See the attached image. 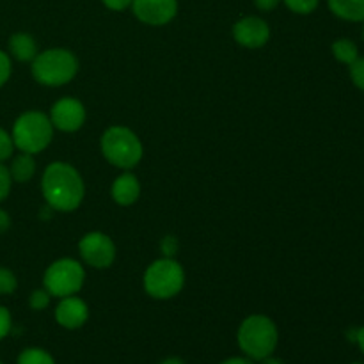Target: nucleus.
I'll return each instance as SVG.
<instances>
[{
	"mask_svg": "<svg viewBox=\"0 0 364 364\" xmlns=\"http://www.w3.org/2000/svg\"><path fill=\"white\" fill-rule=\"evenodd\" d=\"M11 180H13V178H11L9 169L0 164V201H4V199L7 198V194H9Z\"/></svg>",
	"mask_w": 364,
	"mask_h": 364,
	"instance_id": "24",
	"label": "nucleus"
},
{
	"mask_svg": "<svg viewBox=\"0 0 364 364\" xmlns=\"http://www.w3.org/2000/svg\"><path fill=\"white\" fill-rule=\"evenodd\" d=\"M0 364H2V363H0Z\"/></svg>",
	"mask_w": 364,
	"mask_h": 364,
	"instance_id": "37",
	"label": "nucleus"
},
{
	"mask_svg": "<svg viewBox=\"0 0 364 364\" xmlns=\"http://www.w3.org/2000/svg\"><path fill=\"white\" fill-rule=\"evenodd\" d=\"M277 340H279V334H277L276 323L263 315L249 316L238 329V345L242 352L249 359H256V361L272 355L277 347Z\"/></svg>",
	"mask_w": 364,
	"mask_h": 364,
	"instance_id": "2",
	"label": "nucleus"
},
{
	"mask_svg": "<svg viewBox=\"0 0 364 364\" xmlns=\"http://www.w3.org/2000/svg\"><path fill=\"white\" fill-rule=\"evenodd\" d=\"M85 272L78 262L71 258L52 263L45 272V288L53 297H70L82 288Z\"/></svg>",
	"mask_w": 364,
	"mask_h": 364,
	"instance_id": "7",
	"label": "nucleus"
},
{
	"mask_svg": "<svg viewBox=\"0 0 364 364\" xmlns=\"http://www.w3.org/2000/svg\"><path fill=\"white\" fill-rule=\"evenodd\" d=\"M16 277L11 270L0 269V295L13 294L16 290Z\"/></svg>",
	"mask_w": 364,
	"mask_h": 364,
	"instance_id": "20",
	"label": "nucleus"
},
{
	"mask_svg": "<svg viewBox=\"0 0 364 364\" xmlns=\"http://www.w3.org/2000/svg\"><path fill=\"white\" fill-rule=\"evenodd\" d=\"M262 364H284L283 361H281V359H276V358H265V359H262Z\"/></svg>",
	"mask_w": 364,
	"mask_h": 364,
	"instance_id": "33",
	"label": "nucleus"
},
{
	"mask_svg": "<svg viewBox=\"0 0 364 364\" xmlns=\"http://www.w3.org/2000/svg\"><path fill=\"white\" fill-rule=\"evenodd\" d=\"M41 187L48 206L57 212L77 210L85 194L80 174L75 167L64 162H53L46 167Z\"/></svg>",
	"mask_w": 364,
	"mask_h": 364,
	"instance_id": "1",
	"label": "nucleus"
},
{
	"mask_svg": "<svg viewBox=\"0 0 364 364\" xmlns=\"http://www.w3.org/2000/svg\"><path fill=\"white\" fill-rule=\"evenodd\" d=\"M220 364H252V361L251 359H245V358H230Z\"/></svg>",
	"mask_w": 364,
	"mask_h": 364,
	"instance_id": "31",
	"label": "nucleus"
},
{
	"mask_svg": "<svg viewBox=\"0 0 364 364\" xmlns=\"http://www.w3.org/2000/svg\"><path fill=\"white\" fill-rule=\"evenodd\" d=\"M80 255L87 265L95 267V269H107L112 265L114 258H116V245L110 240L107 235L98 233H89L78 244Z\"/></svg>",
	"mask_w": 364,
	"mask_h": 364,
	"instance_id": "8",
	"label": "nucleus"
},
{
	"mask_svg": "<svg viewBox=\"0 0 364 364\" xmlns=\"http://www.w3.org/2000/svg\"><path fill=\"white\" fill-rule=\"evenodd\" d=\"M50 121L63 132H77L85 121V109L78 100L63 98L52 107Z\"/></svg>",
	"mask_w": 364,
	"mask_h": 364,
	"instance_id": "10",
	"label": "nucleus"
},
{
	"mask_svg": "<svg viewBox=\"0 0 364 364\" xmlns=\"http://www.w3.org/2000/svg\"><path fill=\"white\" fill-rule=\"evenodd\" d=\"M53 135V124L43 112H25L13 127V142L21 153L43 151L50 144Z\"/></svg>",
	"mask_w": 364,
	"mask_h": 364,
	"instance_id": "4",
	"label": "nucleus"
},
{
	"mask_svg": "<svg viewBox=\"0 0 364 364\" xmlns=\"http://www.w3.org/2000/svg\"><path fill=\"white\" fill-rule=\"evenodd\" d=\"M355 343L359 345V348H361L363 354H364V327L358 329V333H355Z\"/></svg>",
	"mask_w": 364,
	"mask_h": 364,
	"instance_id": "32",
	"label": "nucleus"
},
{
	"mask_svg": "<svg viewBox=\"0 0 364 364\" xmlns=\"http://www.w3.org/2000/svg\"><path fill=\"white\" fill-rule=\"evenodd\" d=\"M255 2H256V7H258V9L272 11L279 6L281 0H255Z\"/></svg>",
	"mask_w": 364,
	"mask_h": 364,
	"instance_id": "29",
	"label": "nucleus"
},
{
	"mask_svg": "<svg viewBox=\"0 0 364 364\" xmlns=\"http://www.w3.org/2000/svg\"><path fill=\"white\" fill-rule=\"evenodd\" d=\"M141 194V185H139L137 178L130 173H124L114 181L112 185V198L117 205L130 206L134 205Z\"/></svg>",
	"mask_w": 364,
	"mask_h": 364,
	"instance_id": "13",
	"label": "nucleus"
},
{
	"mask_svg": "<svg viewBox=\"0 0 364 364\" xmlns=\"http://www.w3.org/2000/svg\"><path fill=\"white\" fill-rule=\"evenodd\" d=\"M9 331H11V315L6 308L0 306V340H4V338L7 336Z\"/></svg>",
	"mask_w": 364,
	"mask_h": 364,
	"instance_id": "27",
	"label": "nucleus"
},
{
	"mask_svg": "<svg viewBox=\"0 0 364 364\" xmlns=\"http://www.w3.org/2000/svg\"><path fill=\"white\" fill-rule=\"evenodd\" d=\"M18 364H55L52 355L41 348H27L18 358Z\"/></svg>",
	"mask_w": 364,
	"mask_h": 364,
	"instance_id": "18",
	"label": "nucleus"
},
{
	"mask_svg": "<svg viewBox=\"0 0 364 364\" xmlns=\"http://www.w3.org/2000/svg\"><path fill=\"white\" fill-rule=\"evenodd\" d=\"M363 36H364V27H363Z\"/></svg>",
	"mask_w": 364,
	"mask_h": 364,
	"instance_id": "35",
	"label": "nucleus"
},
{
	"mask_svg": "<svg viewBox=\"0 0 364 364\" xmlns=\"http://www.w3.org/2000/svg\"><path fill=\"white\" fill-rule=\"evenodd\" d=\"M160 364H183V361H181V359H178V358H169V359H164V361Z\"/></svg>",
	"mask_w": 364,
	"mask_h": 364,
	"instance_id": "34",
	"label": "nucleus"
},
{
	"mask_svg": "<svg viewBox=\"0 0 364 364\" xmlns=\"http://www.w3.org/2000/svg\"><path fill=\"white\" fill-rule=\"evenodd\" d=\"M11 75V60L7 57V53L0 52V87L7 82Z\"/></svg>",
	"mask_w": 364,
	"mask_h": 364,
	"instance_id": "26",
	"label": "nucleus"
},
{
	"mask_svg": "<svg viewBox=\"0 0 364 364\" xmlns=\"http://www.w3.org/2000/svg\"><path fill=\"white\" fill-rule=\"evenodd\" d=\"M9 226H11L9 215H7L4 210H0V233H4V231L9 230Z\"/></svg>",
	"mask_w": 364,
	"mask_h": 364,
	"instance_id": "30",
	"label": "nucleus"
},
{
	"mask_svg": "<svg viewBox=\"0 0 364 364\" xmlns=\"http://www.w3.org/2000/svg\"><path fill=\"white\" fill-rule=\"evenodd\" d=\"M103 4L112 11H123L128 6H132V0H103Z\"/></svg>",
	"mask_w": 364,
	"mask_h": 364,
	"instance_id": "28",
	"label": "nucleus"
},
{
	"mask_svg": "<svg viewBox=\"0 0 364 364\" xmlns=\"http://www.w3.org/2000/svg\"><path fill=\"white\" fill-rule=\"evenodd\" d=\"M355 364H361V363H355Z\"/></svg>",
	"mask_w": 364,
	"mask_h": 364,
	"instance_id": "36",
	"label": "nucleus"
},
{
	"mask_svg": "<svg viewBox=\"0 0 364 364\" xmlns=\"http://www.w3.org/2000/svg\"><path fill=\"white\" fill-rule=\"evenodd\" d=\"M13 148H14L13 137H11L6 130L0 128V162L9 159L11 153H13Z\"/></svg>",
	"mask_w": 364,
	"mask_h": 364,
	"instance_id": "23",
	"label": "nucleus"
},
{
	"mask_svg": "<svg viewBox=\"0 0 364 364\" xmlns=\"http://www.w3.org/2000/svg\"><path fill=\"white\" fill-rule=\"evenodd\" d=\"M102 151L110 164L121 169H132L142 159L141 141L124 127H112L103 134Z\"/></svg>",
	"mask_w": 364,
	"mask_h": 364,
	"instance_id": "5",
	"label": "nucleus"
},
{
	"mask_svg": "<svg viewBox=\"0 0 364 364\" xmlns=\"http://www.w3.org/2000/svg\"><path fill=\"white\" fill-rule=\"evenodd\" d=\"M320 0H284L288 9L297 14H309L318 7Z\"/></svg>",
	"mask_w": 364,
	"mask_h": 364,
	"instance_id": "19",
	"label": "nucleus"
},
{
	"mask_svg": "<svg viewBox=\"0 0 364 364\" xmlns=\"http://www.w3.org/2000/svg\"><path fill=\"white\" fill-rule=\"evenodd\" d=\"M11 178L18 183H25V181L31 180L36 173V162L32 159L31 153H21L16 159L13 160V166L9 169Z\"/></svg>",
	"mask_w": 364,
	"mask_h": 364,
	"instance_id": "16",
	"label": "nucleus"
},
{
	"mask_svg": "<svg viewBox=\"0 0 364 364\" xmlns=\"http://www.w3.org/2000/svg\"><path fill=\"white\" fill-rule=\"evenodd\" d=\"M233 36L237 43L247 48H259L270 38V28L267 21L258 16H247L237 21L233 27Z\"/></svg>",
	"mask_w": 364,
	"mask_h": 364,
	"instance_id": "11",
	"label": "nucleus"
},
{
	"mask_svg": "<svg viewBox=\"0 0 364 364\" xmlns=\"http://www.w3.org/2000/svg\"><path fill=\"white\" fill-rule=\"evenodd\" d=\"M89 309L82 299L78 297H64L63 302L55 309V320L59 326L66 329H78L87 322Z\"/></svg>",
	"mask_w": 364,
	"mask_h": 364,
	"instance_id": "12",
	"label": "nucleus"
},
{
	"mask_svg": "<svg viewBox=\"0 0 364 364\" xmlns=\"http://www.w3.org/2000/svg\"><path fill=\"white\" fill-rule=\"evenodd\" d=\"M333 53L340 63L348 64V66L359 57L358 46H355V43L350 41V39H338V41H334Z\"/></svg>",
	"mask_w": 364,
	"mask_h": 364,
	"instance_id": "17",
	"label": "nucleus"
},
{
	"mask_svg": "<svg viewBox=\"0 0 364 364\" xmlns=\"http://www.w3.org/2000/svg\"><path fill=\"white\" fill-rule=\"evenodd\" d=\"M329 9L347 21H364V0H327Z\"/></svg>",
	"mask_w": 364,
	"mask_h": 364,
	"instance_id": "14",
	"label": "nucleus"
},
{
	"mask_svg": "<svg viewBox=\"0 0 364 364\" xmlns=\"http://www.w3.org/2000/svg\"><path fill=\"white\" fill-rule=\"evenodd\" d=\"M183 269L173 258L156 259L148 267L144 274V288L151 297L171 299L183 288Z\"/></svg>",
	"mask_w": 364,
	"mask_h": 364,
	"instance_id": "6",
	"label": "nucleus"
},
{
	"mask_svg": "<svg viewBox=\"0 0 364 364\" xmlns=\"http://www.w3.org/2000/svg\"><path fill=\"white\" fill-rule=\"evenodd\" d=\"M160 249H162V252L166 255V258H173V256L176 255V251H178L176 237H166V238H164L162 244H160Z\"/></svg>",
	"mask_w": 364,
	"mask_h": 364,
	"instance_id": "25",
	"label": "nucleus"
},
{
	"mask_svg": "<svg viewBox=\"0 0 364 364\" xmlns=\"http://www.w3.org/2000/svg\"><path fill=\"white\" fill-rule=\"evenodd\" d=\"M9 50L18 60H23V63H27V60H34V57L38 55V48H36L34 38L28 34H23V32L11 36Z\"/></svg>",
	"mask_w": 364,
	"mask_h": 364,
	"instance_id": "15",
	"label": "nucleus"
},
{
	"mask_svg": "<svg viewBox=\"0 0 364 364\" xmlns=\"http://www.w3.org/2000/svg\"><path fill=\"white\" fill-rule=\"evenodd\" d=\"M77 57L63 48L46 50L36 55L32 63V75L36 80L50 87L68 84L77 75Z\"/></svg>",
	"mask_w": 364,
	"mask_h": 364,
	"instance_id": "3",
	"label": "nucleus"
},
{
	"mask_svg": "<svg viewBox=\"0 0 364 364\" xmlns=\"http://www.w3.org/2000/svg\"><path fill=\"white\" fill-rule=\"evenodd\" d=\"M134 14L148 25H166L176 16V0H132Z\"/></svg>",
	"mask_w": 364,
	"mask_h": 364,
	"instance_id": "9",
	"label": "nucleus"
},
{
	"mask_svg": "<svg viewBox=\"0 0 364 364\" xmlns=\"http://www.w3.org/2000/svg\"><path fill=\"white\" fill-rule=\"evenodd\" d=\"M28 304H31V308L36 309V311H41V309H45L46 306L50 304V294L46 290H36L34 294L31 295Z\"/></svg>",
	"mask_w": 364,
	"mask_h": 364,
	"instance_id": "22",
	"label": "nucleus"
},
{
	"mask_svg": "<svg viewBox=\"0 0 364 364\" xmlns=\"http://www.w3.org/2000/svg\"><path fill=\"white\" fill-rule=\"evenodd\" d=\"M350 78L352 82H354L355 87L364 91V57H358V59L350 64Z\"/></svg>",
	"mask_w": 364,
	"mask_h": 364,
	"instance_id": "21",
	"label": "nucleus"
}]
</instances>
